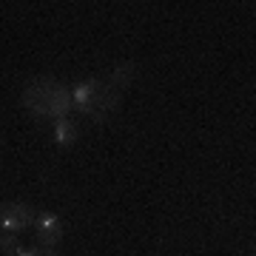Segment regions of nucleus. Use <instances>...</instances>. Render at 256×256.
<instances>
[{"mask_svg":"<svg viewBox=\"0 0 256 256\" xmlns=\"http://www.w3.org/2000/svg\"><path fill=\"white\" fill-rule=\"evenodd\" d=\"M23 106H26L34 117L40 120H66L74 111V97L72 88L63 86L60 80L48 77V74H40L34 80L26 82L23 88Z\"/></svg>","mask_w":256,"mask_h":256,"instance_id":"obj_1","label":"nucleus"},{"mask_svg":"<svg viewBox=\"0 0 256 256\" xmlns=\"http://www.w3.org/2000/svg\"><path fill=\"white\" fill-rule=\"evenodd\" d=\"M72 97L74 111L82 117H92L94 122H106L122 102V92H117L108 80H100V77L80 80L72 88Z\"/></svg>","mask_w":256,"mask_h":256,"instance_id":"obj_2","label":"nucleus"},{"mask_svg":"<svg viewBox=\"0 0 256 256\" xmlns=\"http://www.w3.org/2000/svg\"><path fill=\"white\" fill-rule=\"evenodd\" d=\"M34 208L26 202H3L0 205V230L6 234H23L34 228Z\"/></svg>","mask_w":256,"mask_h":256,"instance_id":"obj_3","label":"nucleus"},{"mask_svg":"<svg viewBox=\"0 0 256 256\" xmlns=\"http://www.w3.org/2000/svg\"><path fill=\"white\" fill-rule=\"evenodd\" d=\"M66 236V225L54 210H40L34 220V239L40 248H57Z\"/></svg>","mask_w":256,"mask_h":256,"instance_id":"obj_4","label":"nucleus"},{"mask_svg":"<svg viewBox=\"0 0 256 256\" xmlns=\"http://www.w3.org/2000/svg\"><path fill=\"white\" fill-rule=\"evenodd\" d=\"M52 137H54V146L57 148H72L74 142L80 140V126H77L72 117L57 120L54 126H52Z\"/></svg>","mask_w":256,"mask_h":256,"instance_id":"obj_5","label":"nucleus"},{"mask_svg":"<svg viewBox=\"0 0 256 256\" xmlns=\"http://www.w3.org/2000/svg\"><path fill=\"white\" fill-rule=\"evenodd\" d=\"M134 72H137V68H134V63H128V60H126V63H117V66H114L106 80H108L111 86L117 88V92H126L128 86L134 82Z\"/></svg>","mask_w":256,"mask_h":256,"instance_id":"obj_6","label":"nucleus"},{"mask_svg":"<svg viewBox=\"0 0 256 256\" xmlns=\"http://www.w3.org/2000/svg\"><path fill=\"white\" fill-rule=\"evenodd\" d=\"M0 250H3V256H18L20 250H23V245H20V234H0Z\"/></svg>","mask_w":256,"mask_h":256,"instance_id":"obj_7","label":"nucleus"},{"mask_svg":"<svg viewBox=\"0 0 256 256\" xmlns=\"http://www.w3.org/2000/svg\"><path fill=\"white\" fill-rule=\"evenodd\" d=\"M18 256H60L57 254V248H23V250H20Z\"/></svg>","mask_w":256,"mask_h":256,"instance_id":"obj_8","label":"nucleus"}]
</instances>
